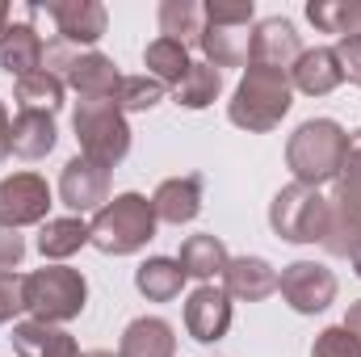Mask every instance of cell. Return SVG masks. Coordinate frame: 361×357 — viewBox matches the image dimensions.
Wrapping results in <instances>:
<instances>
[{
  "label": "cell",
  "mask_w": 361,
  "mask_h": 357,
  "mask_svg": "<svg viewBox=\"0 0 361 357\" xmlns=\"http://www.w3.org/2000/svg\"><path fill=\"white\" fill-rule=\"evenodd\" d=\"M219 89H223L219 68H210V63H189L185 80L177 85V105H185V109H206V105L219 97Z\"/></svg>",
  "instance_id": "obj_28"
},
{
  "label": "cell",
  "mask_w": 361,
  "mask_h": 357,
  "mask_svg": "<svg viewBox=\"0 0 361 357\" xmlns=\"http://www.w3.org/2000/svg\"><path fill=\"white\" fill-rule=\"evenodd\" d=\"M223 286H227V294L257 303V298H269L277 290V273L261 257H231L227 269H223Z\"/></svg>",
  "instance_id": "obj_15"
},
{
  "label": "cell",
  "mask_w": 361,
  "mask_h": 357,
  "mask_svg": "<svg viewBox=\"0 0 361 357\" xmlns=\"http://www.w3.org/2000/svg\"><path fill=\"white\" fill-rule=\"evenodd\" d=\"M202 8H206V21H214V25H244L248 30V21H252V0H210Z\"/></svg>",
  "instance_id": "obj_33"
},
{
  "label": "cell",
  "mask_w": 361,
  "mask_h": 357,
  "mask_svg": "<svg viewBox=\"0 0 361 357\" xmlns=\"http://www.w3.org/2000/svg\"><path fill=\"white\" fill-rule=\"evenodd\" d=\"M42 13H51L55 17V25H59V38L63 42H97L101 34H105V8L101 4H92V0H63V4H47Z\"/></svg>",
  "instance_id": "obj_14"
},
{
  "label": "cell",
  "mask_w": 361,
  "mask_h": 357,
  "mask_svg": "<svg viewBox=\"0 0 361 357\" xmlns=\"http://www.w3.org/2000/svg\"><path fill=\"white\" fill-rule=\"evenodd\" d=\"M324 244L336 257H353L361 248V131L349 135V156L341 164V189L332 198V219H328Z\"/></svg>",
  "instance_id": "obj_6"
},
{
  "label": "cell",
  "mask_w": 361,
  "mask_h": 357,
  "mask_svg": "<svg viewBox=\"0 0 361 357\" xmlns=\"http://www.w3.org/2000/svg\"><path fill=\"white\" fill-rule=\"evenodd\" d=\"M51 210V189L38 173H13L0 181V227H25L47 219Z\"/></svg>",
  "instance_id": "obj_9"
},
{
  "label": "cell",
  "mask_w": 361,
  "mask_h": 357,
  "mask_svg": "<svg viewBox=\"0 0 361 357\" xmlns=\"http://www.w3.org/2000/svg\"><path fill=\"white\" fill-rule=\"evenodd\" d=\"M17 101H21V109H42V114H51V109L63 105V80L51 76V72H34V76L17 80Z\"/></svg>",
  "instance_id": "obj_29"
},
{
  "label": "cell",
  "mask_w": 361,
  "mask_h": 357,
  "mask_svg": "<svg viewBox=\"0 0 361 357\" xmlns=\"http://www.w3.org/2000/svg\"><path fill=\"white\" fill-rule=\"evenodd\" d=\"M63 80L72 85V89L80 92L85 101H101V97H114L118 92V68H114V59H105V55H76L72 59V68L63 72Z\"/></svg>",
  "instance_id": "obj_16"
},
{
  "label": "cell",
  "mask_w": 361,
  "mask_h": 357,
  "mask_svg": "<svg viewBox=\"0 0 361 357\" xmlns=\"http://www.w3.org/2000/svg\"><path fill=\"white\" fill-rule=\"evenodd\" d=\"M307 17L324 34H341V38L361 34V4H345V0L341 4H324V0H315V4H307Z\"/></svg>",
  "instance_id": "obj_30"
},
{
  "label": "cell",
  "mask_w": 361,
  "mask_h": 357,
  "mask_svg": "<svg viewBox=\"0 0 361 357\" xmlns=\"http://www.w3.org/2000/svg\"><path fill=\"white\" fill-rule=\"evenodd\" d=\"M164 101V85L156 76H122L118 92H114V105L118 109H152Z\"/></svg>",
  "instance_id": "obj_31"
},
{
  "label": "cell",
  "mask_w": 361,
  "mask_h": 357,
  "mask_svg": "<svg viewBox=\"0 0 361 357\" xmlns=\"http://www.w3.org/2000/svg\"><path fill=\"white\" fill-rule=\"evenodd\" d=\"M152 210H156V219H164V223H189V219H197V210H202V177H173L164 181L160 189H156V198H152Z\"/></svg>",
  "instance_id": "obj_18"
},
{
  "label": "cell",
  "mask_w": 361,
  "mask_h": 357,
  "mask_svg": "<svg viewBox=\"0 0 361 357\" xmlns=\"http://www.w3.org/2000/svg\"><path fill=\"white\" fill-rule=\"evenodd\" d=\"M311 357H361V341L357 337H349V328L341 324V328L319 332V341H315Z\"/></svg>",
  "instance_id": "obj_32"
},
{
  "label": "cell",
  "mask_w": 361,
  "mask_h": 357,
  "mask_svg": "<svg viewBox=\"0 0 361 357\" xmlns=\"http://www.w3.org/2000/svg\"><path fill=\"white\" fill-rule=\"evenodd\" d=\"M4 156H13V122H8V114H4V105H0V160Z\"/></svg>",
  "instance_id": "obj_37"
},
{
  "label": "cell",
  "mask_w": 361,
  "mask_h": 357,
  "mask_svg": "<svg viewBox=\"0 0 361 357\" xmlns=\"http://www.w3.org/2000/svg\"><path fill=\"white\" fill-rule=\"evenodd\" d=\"M345 328H349V337H357L361 341V303L349 307V320H345Z\"/></svg>",
  "instance_id": "obj_38"
},
{
  "label": "cell",
  "mask_w": 361,
  "mask_h": 357,
  "mask_svg": "<svg viewBox=\"0 0 361 357\" xmlns=\"http://www.w3.org/2000/svg\"><path fill=\"white\" fill-rule=\"evenodd\" d=\"M76 139H80V156L92 160L97 169H114L130 152V131H126V118L114 105V97L80 101V109H76Z\"/></svg>",
  "instance_id": "obj_4"
},
{
  "label": "cell",
  "mask_w": 361,
  "mask_h": 357,
  "mask_svg": "<svg viewBox=\"0 0 361 357\" xmlns=\"http://www.w3.org/2000/svg\"><path fill=\"white\" fill-rule=\"evenodd\" d=\"M277 290L286 294V303L294 311L315 315V311H324L336 298V277H332V269L315 265V261H294L277 277Z\"/></svg>",
  "instance_id": "obj_10"
},
{
  "label": "cell",
  "mask_w": 361,
  "mask_h": 357,
  "mask_svg": "<svg viewBox=\"0 0 361 357\" xmlns=\"http://www.w3.org/2000/svg\"><path fill=\"white\" fill-rule=\"evenodd\" d=\"M290 109V76L277 68L248 63V76L240 80L231 101V122L244 131H273Z\"/></svg>",
  "instance_id": "obj_3"
},
{
  "label": "cell",
  "mask_w": 361,
  "mask_h": 357,
  "mask_svg": "<svg viewBox=\"0 0 361 357\" xmlns=\"http://www.w3.org/2000/svg\"><path fill=\"white\" fill-rule=\"evenodd\" d=\"M89 357H114V353H105V349H97V353H89Z\"/></svg>",
  "instance_id": "obj_40"
},
{
  "label": "cell",
  "mask_w": 361,
  "mask_h": 357,
  "mask_svg": "<svg viewBox=\"0 0 361 357\" xmlns=\"http://www.w3.org/2000/svg\"><path fill=\"white\" fill-rule=\"evenodd\" d=\"M17 311H25V277L0 273V324H8Z\"/></svg>",
  "instance_id": "obj_34"
},
{
  "label": "cell",
  "mask_w": 361,
  "mask_h": 357,
  "mask_svg": "<svg viewBox=\"0 0 361 357\" xmlns=\"http://www.w3.org/2000/svg\"><path fill=\"white\" fill-rule=\"evenodd\" d=\"M349 156V135L332 122V118H315V122H302L286 147V160L294 169L298 185H324V181L341 177V164Z\"/></svg>",
  "instance_id": "obj_1"
},
{
  "label": "cell",
  "mask_w": 361,
  "mask_h": 357,
  "mask_svg": "<svg viewBox=\"0 0 361 357\" xmlns=\"http://www.w3.org/2000/svg\"><path fill=\"white\" fill-rule=\"evenodd\" d=\"M177 353V337H173V324L164 320H135L126 332H122V353L118 357H173Z\"/></svg>",
  "instance_id": "obj_22"
},
{
  "label": "cell",
  "mask_w": 361,
  "mask_h": 357,
  "mask_svg": "<svg viewBox=\"0 0 361 357\" xmlns=\"http://www.w3.org/2000/svg\"><path fill=\"white\" fill-rule=\"evenodd\" d=\"M25 257V240L13 227H0V273H13V265H21Z\"/></svg>",
  "instance_id": "obj_36"
},
{
  "label": "cell",
  "mask_w": 361,
  "mask_h": 357,
  "mask_svg": "<svg viewBox=\"0 0 361 357\" xmlns=\"http://www.w3.org/2000/svg\"><path fill=\"white\" fill-rule=\"evenodd\" d=\"M332 51H336L341 76H345V80H353V85H361V34H349V38H341Z\"/></svg>",
  "instance_id": "obj_35"
},
{
  "label": "cell",
  "mask_w": 361,
  "mask_h": 357,
  "mask_svg": "<svg viewBox=\"0 0 361 357\" xmlns=\"http://www.w3.org/2000/svg\"><path fill=\"white\" fill-rule=\"evenodd\" d=\"M294 72V85L302 92H311V97H324V92H332L345 76H341V63H336V51L332 47H315V51H302L298 55V63L290 68Z\"/></svg>",
  "instance_id": "obj_21"
},
{
  "label": "cell",
  "mask_w": 361,
  "mask_h": 357,
  "mask_svg": "<svg viewBox=\"0 0 361 357\" xmlns=\"http://www.w3.org/2000/svg\"><path fill=\"white\" fill-rule=\"evenodd\" d=\"M135 286H139V294H147L152 303H169V298H177L180 286H185V269H180L177 261H169V257H152V261L139 265Z\"/></svg>",
  "instance_id": "obj_23"
},
{
  "label": "cell",
  "mask_w": 361,
  "mask_h": 357,
  "mask_svg": "<svg viewBox=\"0 0 361 357\" xmlns=\"http://www.w3.org/2000/svg\"><path fill=\"white\" fill-rule=\"evenodd\" d=\"M85 244H89V223L85 219H51L38 231V253L51 257V261H63Z\"/></svg>",
  "instance_id": "obj_25"
},
{
  "label": "cell",
  "mask_w": 361,
  "mask_h": 357,
  "mask_svg": "<svg viewBox=\"0 0 361 357\" xmlns=\"http://www.w3.org/2000/svg\"><path fill=\"white\" fill-rule=\"evenodd\" d=\"M147 72L160 80V85H180L185 80V72H189V51H185V42L177 38H156L152 47H147Z\"/></svg>",
  "instance_id": "obj_27"
},
{
  "label": "cell",
  "mask_w": 361,
  "mask_h": 357,
  "mask_svg": "<svg viewBox=\"0 0 361 357\" xmlns=\"http://www.w3.org/2000/svg\"><path fill=\"white\" fill-rule=\"evenodd\" d=\"M353 269H357V273H361V248H357V253H353Z\"/></svg>",
  "instance_id": "obj_39"
},
{
  "label": "cell",
  "mask_w": 361,
  "mask_h": 357,
  "mask_svg": "<svg viewBox=\"0 0 361 357\" xmlns=\"http://www.w3.org/2000/svg\"><path fill=\"white\" fill-rule=\"evenodd\" d=\"M13 349L17 357H80L76 341L68 332H59L55 324H42V320H25L13 328Z\"/></svg>",
  "instance_id": "obj_17"
},
{
  "label": "cell",
  "mask_w": 361,
  "mask_h": 357,
  "mask_svg": "<svg viewBox=\"0 0 361 357\" xmlns=\"http://www.w3.org/2000/svg\"><path fill=\"white\" fill-rule=\"evenodd\" d=\"M298 55H302V42H298L294 25H290L286 17H269V21H261V25L252 30V51H248L252 63L286 72L290 63H298Z\"/></svg>",
  "instance_id": "obj_13"
},
{
  "label": "cell",
  "mask_w": 361,
  "mask_h": 357,
  "mask_svg": "<svg viewBox=\"0 0 361 357\" xmlns=\"http://www.w3.org/2000/svg\"><path fill=\"white\" fill-rule=\"evenodd\" d=\"M59 198H63V206H72L80 214L97 210L101 202H109V169H97L85 156L68 160V169L59 177Z\"/></svg>",
  "instance_id": "obj_12"
},
{
  "label": "cell",
  "mask_w": 361,
  "mask_h": 357,
  "mask_svg": "<svg viewBox=\"0 0 361 357\" xmlns=\"http://www.w3.org/2000/svg\"><path fill=\"white\" fill-rule=\"evenodd\" d=\"M55 147V118L42 109H17L13 118V152L21 160H42Z\"/></svg>",
  "instance_id": "obj_20"
},
{
  "label": "cell",
  "mask_w": 361,
  "mask_h": 357,
  "mask_svg": "<svg viewBox=\"0 0 361 357\" xmlns=\"http://www.w3.org/2000/svg\"><path fill=\"white\" fill-rule=\"evenodd\" d=\"M160 30H164V38H177V42H202L206 8L193 0H164L160 4Z\"/></svg>",
  "instance_id": "obj_26"
},
{
  "label": "cell",
  "mask_w": 361,
  "mask_h": 357,
  "mask_svg": "<svg viewBox=\"0 0 361 357\" xmlns=\"http://www.w3.org/2000/svg\"><path fill=\"white\" fill-rule=\"evenodd\" d=\"M328 219H332V206L311 189V185H286L269 206V223L273 231L290 244H311V240H324L328 236Z\"/></svg>",
  "instance_id": "obj_7"
},
{
  "label": "cell",
  "mask_w": 361,
  "mask_h": 357,
  "mask_svg": "<svg viewBox=\"0 0 361 357\" xmlns=\"http://www.w3.org/2000/svg\"><path fill=\"white\" fill-rule=\"evenodd\" d=\"M42 8L34 4H0V68L17 80L42 72V38L34 30V17Z\"/></svg>",
  "instance_id": "obj_8"
},
{
  "label": "cell",
  "mask_w": 361,
  "mask_h": 357,
  "mask_svg": "<svg viewBox=\"0 0 361 357\" xmlns=\"http://www.w3.org/2000/svg\"><path fill=\"white\" fill-rule=\"evenodd\" d=\"M89 286L76 269L47 265L25 277V311H34L42 324H68L85 311Z\"/></svg>",
  "instance_id": "obj_5"
},
{
  "label": "cell",
  "mask_w": 361,
  "mask_h": 357,
  "mask_svg": "<svg viewBox=\"0 0 361 357\" xmlns=\"http://www.w3.org/2000/svg\"><path fill=\"white\" fill-rule=\"evenodd\" d=\"M197 47L206 51L210 68H240V63H248L252 34H248L244 25H214V21H206Z\"/></svg>",
  "instance_id": "obj_19"
},
{
  "label": "cell",
  "mask_w": 361,
  "mask_h": 357,
  "mask_svg": "<svg viewBox=\"0 0 361 357\" xmlns=\"http://www.w3.org/2000/svg\"><path fill=\"white\" fill-rule=\"evenodd\" d=\"M185 328H189V337L202 341V345L227 337V328H231V303H227V290H214V286L193 290L189 303H185Z\"/></svg>",
  "instance_id": "obj_11"
},
{
  "label": "cell",
  "mask_w": 361,
  "mask_h": 357,
  "mask_svg": "<svg viewBox=\"0 0 361 357\" xmlns=\"http://www.w3.org/2000/svg\"><path fill=\"white\" fill-rule=\"evenodd\" d=\"M156 236V210L143 193H122L109 206L97 210V219L89 223V244H97L109 257H126L139 253L147 240Z\"/></svg>",
  "instance_id": "obj_2"
},
{
  "label": "cell",
  "mask_w": 361,
  "mask_h": 357,
  "mask_svg": "<svg viewBox=\"0 0 361 357\" xmlns=\"http://www.w3.org/2000/svg\"><path fill=\"white\" fill-rule=\"evenodd\" d=\"M227 248H223V240H214V236H189L185 244H180V257L177 265L185 269V277H214V273H223L227 269Z\"/></svg>",
  "instance_id": "obj_24"
}]
</instances>
